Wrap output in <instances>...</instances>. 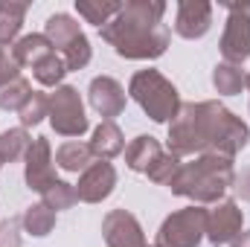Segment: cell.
<instances>
[{
	"mask_svg": "<svg viewBox=\"0 0 250 247\" xmlns=\"http://www.w3.org/2000/svg\"><path fill=\"white\" fill-rule=\"evenodd\" d=\"M166 143H169V154L175 157L221 154L233 160L250 143V128L218 99L187 102L181 105V114L169 123Z\"/></svg>",
	"mask_w": 250,
	"mask_h": 247,
	"instance_id": "1",
	"label": "cell"
},
{
	"mask_svg": "<svg viewBox=\"0 0 250 247\" xmlns=\"http://www.w3.org/2000/svg\"><path fill=\"white\" fill-rule=\"evenodd\" d=\"M163 0H128L123 12L99 29L102 41L128 62H151L169 50L172 32L163 23Z\"/></svg>",
	"mask_w": 250,
	"mask_h": 247,
	"instance_id": "2",
	"label": "cell"
},
{
	"mask_svg": "<svg viewBox=\"0 0 250 247\" xmlns=\"http://www.w3.org/2000/svg\"><path fill=\"white\" fill-rule=\"evenodd\" d=\"M236 181V169L230 157L221 154H201L192 163H184L181 172L175 175V181L169 184L172 195L189 198L192 204L204 206V204H218L224 198V192Z\"/></svg>",
	"mask_w": 250,
	"mask_h": 247,
	"instance_id": "3",
	"label": "cell"
},
{
	"mask_svg": "<svg viewBox=\"0 0 250 247\" xmlns=\"http://www.w3.org/2000/svg\"><path fill=\"white\" fill-rule=\"evenodd\" d=\"M131 99L143 108V114L157 125H169L181 114V93L160 70H137L128 82Z\"/></svg>",
	"mask_w": 250,
	"mask_h": 247,
	"instance_id": "4",
	"label": "cell"
},
{
	"mask_svg": "<svg viewBox=\"0 0 250 247\" xmlns=\"http://www.w3.org/2000/svg\"><path fill=\"white\" fill-rule=\"evenodd\" d=\"M207 239V209L192 204L166 215L157 230V247H198Z\"/></svg>",
	"mask_w": 250,
	"mask_h": 247,
	"instance_id": "5",
	"label": "cell"
},
{
	"mask_svg": "<svg viewBox=\"0 0 250 247\" xmlns=\"http://www.w3.org/2000/svg\"><path fill=\"white\" fill-rule=\"evenodd\" d=\"M47 120L53 125V131L62 137H82L90 128L87 114H84V102L73 84H62L50 93V117Z\"/></svg>",
	"mask_w": 250,
	"mask_h": 247,
	"instance_id": "6",
	"label": "cell"
},
{
	"mask_svg": "<svg viewBox=\"0 0 250 247\" xmlns=\"http://www.w3.org/2000/svg\"><path fill=\"white\" fill-rule=\"evenodd\" d=\"M227 23L221 35V56L227 64H239L250 59V3H227Z\"/></svg>",
	"mask_w": 250,
	"mask_h": 247,
	"instance_id": "7",
	"label": "cell"
},
{
	"mask_svg": "<svg viewBox=\"0 0 250 247\" xmlns=\"http://www.w3.org/2000/svg\"><path fill=\"white\" fill-rule=\"evenodd\" d=\"M23 181L32 192H47L50 186L56 184V169H53V148L47 137H35L26 157H23Z\"/></svg>",
	"mask_w": 250,
	"mask_h": 247,
	"instance_id": "8",
	"label": "cell"
},
{
	"mask_svg": "<svg viewBox=\"0 0 250 247\" xmlns=\"http://www.w3.org/2000/svg\"><path fill=\"white\" fill-rule=\"evenodd\" d=\"M245 215L236 201H218L212 209H207V239L215 247L233 245L242 233Z\"/></svg>",
	"mask_w": 250,
	"mask_h": 247,
	"instance_id": "9",
	"label": "cell"
},
{
	"mask_svg": "<svg viewBox=\"0 0 250 247\" xmlns=\"http://www.w3.org/2000/svg\"><path fill=\"white\" fill-rule=\"evenodd\" d=\"M114 186H117V169H114L108 160H96V163H90V166L79 175L76 195H79V201H84V204H102L105 198H111Z\"/></svg>",
	"mask_w": 250,
	"mask_h": 247,
	"instance_id": "10",
	"label": "cell"
},
{
	"mask_svg": "<svg viewBox=\"0 0 250 247\" xmlns=\"http://www.w3.org/2000/svg\"><path fill=\"white\" fill-rule=\"evenodd\" d=\"M102 236L108 247H148L140 221L128 209H111L102 218Z\"/></svg>",
	"mask_w": 250,
	"mask_h": 247,
	"instance_id": "11",
	"label": "cell"
},
{
	"mask_svg": "<svg viewBox=\"0 0 250 247\" xmlns=\"http://www.w3.org/2000/svg\"><path fill=\"white\" fill-rule=\"evenodd\" d=\"M87 99L90 108L102 117V123H114V117L125 111V87L114 76H96L87 87Z\"/></svg>",
	"mask_w": 250,
	"mask_h": 247,
	"instance_id": "12",
	"label": "cell"
},
{
	"mask_svg": "<svg viewBox=\"0 0 250 247\" xmlns=\"http://www.w3.org/2000/svg\"><path fill=\"white\" fill-rule=\"evenodd\" d=\"M212 26V3L207 0H181L175 15V32L187 41H198Z\"/></svg>",
	"mask_w": 250,
	"mask_h": 247,
	"instance_id": "13",
	"label": "cell"
},
{
	"mask_svg": "<svg viewBox=\"0 0 250 247\" xmlns=\"http://www.w3.org/2000/svg\"><path fill=\"white\" fill-rule=\"evenodd\" d=\"M163 154V148H160V140L157 137H151V134H140V137H134L128 145H125V166L131 169V172H148V166L157 160Z\"/></svg>",
	"mask_w": 250,
	"mask_h": 247,
	"instance_id": "14",
	"label": "cell"
},
{
	"mask_svg": "<svg viewBox=\"0 0 250 247\" xmlns=\"http://www.w3.org/2000/svg\"><path fill=\"white\" fill-rule=\"evenodd\" d=\"M87 145H90L96 160H114L117 154L125 151V137L117 123H99L93 128V137Z\"/></svg>",
	"mask_w": 250,
	"mask_h": 247,
	"instance_id": "15",
	"label": "cell"
},
{
	"mask_svg": "<svg viewBox=\"0 0 250 247\" xmlns=\"http://www.w3.org/2000/svg\"><path fill=\"white\" fill-rule=\"evenodd\" d=\"M50 53H56V50H53V44L47 41L44 32L23 35V38H18L12 44V56H15V62L21 64V67H35L41 59H47Z\"/></svg>",
	"mask_w": 250,
	"mask_h": 247,
	"instance_id": "16",
	"label": "cell"
},
{
	"mask_svg": "<svg viewBox=\"0 0 250 247\" xmlns=\"http://www.w3.org/2000/svg\"><path fill=\"white\" fill-rule=\"evenodd\" d=\"M44 35H47V41L53 44L56 53H59V50L64 53V50L82 35V26L76 23V18H70V15H64V12H56V15L47 18V23H44Z\"/></svg>",
	"mask_w": 250,
	"mask_h": 247,
	"instance_id": "17",
	"label": "cell"
},
{
	"mask_svg": "<svg viewBox=\"0 0 250 247\" xmlns=\"http://www.w3.org/2000/svg\"><path fill=\"white\" fill-rule=\"evenodd\" d=\"M90 163H93V151H90V145L82 143V140H67V143L59 145V151H56V166L64 169V172L79 175V172H84Z\"/></svg>",
	"mask_w": 250,
	"mask_h": 247,
	"instance_id": "18",
	"label": "cell"
},
{
	"mask_svg": "<svg viewBox=\"0 0 250 247\" xmlns=\"http://www.w3.org/2000/svg\"><path fill=\"white\" fill-rule=\"evenodd\" d=\"M26 9L29 6L21 3V0H0V47L18 41V32L23 26Z\"/></svg>",
	"mask_w": 250,
	"mask_h": 247,
	"instance_id": "19",
	"label": "cell"
},
{
	"mask_svg": "<svg viewBox=\"0 0 250 247\" xmlns=\"http://www.w3.org/2000/svg\"><path fill=\"white\" fill-rule=\"evenodd\" d=\"M125 3H117V0H76V12L87 21V23H93V26H105V23H111L120 12H123Z\"/></svg>",
	"mask_w": 250,
	"mask_h": 247,
	"instance_id": "20",
	"label": "cell"
},
{
	"mask_svg": "<svg viewBox=\"0 0 250 247\" xmlns=\"http://www.w3.org/2000/svg\"><path fill=\"white\" fill-rule=\"evenodd\" d=\"M245 82H248V73L239 67V64H215V70H212V87H215V93H221V96H236V93H242L245 90Z\"/></svg>",
	"mask_w": 250,
	"mask_h": 247,
	"instance_id": "21",
	"label": "cell"
},
{
	"mask_svg": "<svg viewBox=\"0 0 250 247\" xmlns=\"http://www.w3.org/2000/svg\"><path fill=\"white\" fill-rule=\"evenodd\" d=\"M21 224H23V230H26L29 236L44 239V236H50V233H53V227H56V212L41 201V204H32V206H26V209H23Z\"/></svg>",
	"mask_w": 250,
	"mask_h": 247,
	"instance_id": "22",
	"label": "cell"
},
{
	"mask_svg": "<svg viewBox=\"0 0 250 247\" xmlns=\"http://www.w3.org/2000/svg\"><path fill=\"white\" fill-rule=\"evenodd\" d=\"M32 145V137L26 134V128H6L0 134V160L3 163H18L26 157Z\"/></svg>",
	"mask_w": 250,
	"mask_h": 247,
	"instance_id": "23",
	"label": "cell"
},
{
	"mask_svg": "<svg viewBox=\"0 0 250 247\" xmlns=\"http://www.w3.org/2000/svg\"><path fill=\"white\" fill-rule=\"evenodd\" d=\"M32 76L44 87H62L64 76H67V64H64L62 53H50L47 59H41V62L32 67Z\"/></svg>",
	"mask_w": 250,
	"mask_h": 247,
	"instance_id": "24",
	"label": "cell"
},
{
	"mask_svg": "<svg viewBox=\"0 0 250 247\" xmlns=\"http://www.w3.org/2000/svg\"><path fill=\"white\" fill-rule=\"evenodd\" d=\"M50 117V96L41 93V90H32L29 99L21 105L18 111V120H21V128H29V125H38Z\"/></svg>",
	"mask_w": 250,
	"mask_h": 247,
	"instance_id": "25",
	"label": "cell"
},
{
	"mask_svg": "<svg viewBox=\"0 0 250 247\" xmlns=\"http://www.w3.org/2000/svg\"><path fill=\"white\" fill-rule=\"evenodd\" d=\"M29 93H32V84L23 76L12 79L9 84L0 87V111H21V105L29 99Z\"/></svg>",
	"mask_w": 250,
	"mask_h": 247,
	"instance_id": "26",
	"label": "cell"
},
{
	"mask_svg": "<svg viewBox=\"0 0 250 247\" xmlns=\"http://www.w3.org/2000/svg\"><path fill=\"white\" fill-rule=\"evenodd\" d=\"M181 166H184V163H181V157H175V154L163 151V154L148 166V172H146V175H148V181H151V184L169 186L172 181H175V175L181 172Z\"/></svg>",
	"mask_w": 250,
	"mask_h": 247,
	"instance_id": "27",
	"label": "cell"
},
{
	"mask_svg": "<svg viewBox=\"0 0 250 247\" xmlns=\"http://www.w3.org/2000/svg\"><path fill=\"white\" fill-rule=\"evenodd\" d=\"M44 204L53 209V212H59V209H70L76 201H79V195H76V186L67 184V181H56V184L50 186L44 195Z\"/></svg>",
	"mask_w": 250,
	"mask_h": 247,
	"instance_id": "28",
	"label": "cell"
},
{
	"mask_svg": "<svg viewBox=\"0 0 250 247\" xmlns=\"http://www.w3.org/2000/svg\"><path fill=\"white\" fill-rule=\"evenodd\" d=\"M90 56H93V50H90V41H87V35L82 32L67 50L62 53L64 64H67V73H73V70H84L87 64H90Z\"/></svg>",
	"mask_w": 250,
	"mask_h": 247,
	"instance_id": "29",
	"label": "cell"
},
{
	"mask_svg": "<svg viewBox=\"0 0 250 247\" xmlns=\"http://www.w3.org/2000/svg\"><path fill=\"white\" fill-rule=\"evenodd\" d=\"M18 76H21V64L15 62V56H12L6 47H0V87L9 84V82L18 79Z\"/></svg>",
	"mask_w": 250,
	"mask_h": 247,
	"instance_id": "30",
	"label": "cell"
},
{
	"mask_svg": "<svg viewBox=\"0 0 250 247\" xmlns=\"http://www.w3.org/2000/svg\"><path fill=\"white\" fill-rule=\"evenodd\" d=\"M0 247H21L18 221H3V224H0Z\"/></svg>",
	"mask_w": 250,
	"mask_h": 247,
	"instance_id": "31",
	"label": "cell"
},
{
	"mask_svg": "<svg viewBox=\"0 0 250 247\" xmlns=\"http://www.w3.org/2000/svg\"><path fill=\"white\" fill-rule=\"evenodd\" d=\"M233 189L239 192V198H242V201H250V166H248V169H242V172L236 175Z\"/></svg>",
	"mask_w": 250,
	"mask_h": 247,
	"instance_id": "32",
	"label": "cell"
},
{
	"mask_svg": "<svg viewBox=\"0 0 250 247\" xmlns=\"http://www.w3.org/2000/svg\"><path fill=\"white\" fill-rule=\"evenodd\" d=\"M230 247H250V230L248 233H239V239H236Z\"/></svg>",
	"mask_w": 250,
	"mask_h": 247,
	"instance_id": "33",
	"label": "cell"
},
{
	"mask_svg": "<svg viewBox=\"0 0 250 247\" xmlns=\"http://www.w3.org/2000/svg\"><path fill=\"white\" fill-rule=\"evenodd\" d=\"M245 87H248V90H250V73H248V82H245Z\"/></svg>",
	"mask_w": 250,
	"mask_h": 247,
	"instance_id": "34",
	"label": "cell"
},
{
	"mask_svg": "<svg viewBox=\"0 0 250 247\" xmlns=\"http://www.w3.org/2000/svg\"><path fill=\"white\" fill-rule=\"evenodd\" d=\"M0 169H3V160H0Z\"/></svg>",
	"mask_w": 250,
	"mask_h": 247,
	"instance_id": "35",
	"label": "cell"
},
{
	"mask_svg": "<svg viewBox=\"0 0 250 247\" xmlns=\"http://www.w3.org/2000/svg\"><path fill=\"white\" fill-rule=\"evenodd\" d=\"M148 247H157V245H148Z\"/></svg>",
	"mask_w": 250,
	"mask_h": 247,
	"instance_id": "36",
	"label": "cell"
}]
</instances>
